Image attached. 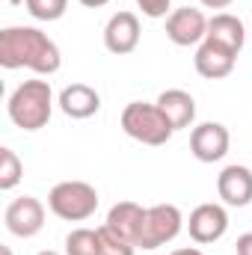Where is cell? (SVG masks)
Instances as JSON below:
<instances>
[{"label":"cell","instance_id":"6da1fadb","mask_svg":"<svg viewBox=\"0 0 252 255\" xmlns=\"http://www.w3.org/2000/svg\"><path fill=\"white\" fill-rule=\"evenodd\" d=\"M0 65L3 68H30L42 77H51L60 71L63 54L57 42L42 33L39 27H3L0 30Z\"/></svg>","mask_w":252,"mask_h":255},{"label":"cell","instance_id":"7a4b0ae2","mask_svg":"<svg viewBox=\"0 0 252 255\" xmlns=\"http://www.w3.org/2000/svg\"><path fill=\"white\" fill-rule=\"evenodd\" d=\"M6 113H9L12 125L21 130H42L51 122V113H54L51 83L36 77V80H24L21 86H15V92L6 101Z\"/></svg>","mask_w":252,"mask_h":255},{"label":"cell","instance_id":"3957f363","mask_svg":"<svg viewBox=\"0 0 252 255\" xmlns=\"http://www.w3.org/2000/svg\"><path fill=\"white\" fill-rule=\"evenodd\" d=\"M122 130L142 145H163L175 133V128L160 113V107L145 101H130L122 110Z\"/></svg>","mask_w":252,"mask_h":255},{"label":"cell","instance_id":"277c9868","mask_svg":"<svg viewBox=\"0 0 252 255\" xmlns=\"http://www.w3.org/2000/svg\"><path fill=\"white\" fill-rule=\"evenodd\" d=\"M48 208L65 223H83L98 211V190L86 181H60L48 193Z\"/></svg>","mask_w":252,"mask_h":255},{"label":"cell","instance_id":"5b68a950","mask_svg":"<svg viewBox=\"0 0 252 255\" xmlns=\"http://www.w3.org/2000/svg\"><path fill=\"white\" fill-rule=\"evenodd\" d=\"M184 229V214L178 205H151L145 208L139 235H136V250H157L172 244Z\"/></svg>","mask_w":252,"mask_h":255},{"label":"cell","instance_id":"8992f818","mask_svg":"<svg viewBox=\"0 0 252 255\" xmlns=\"http://www.w3.org/2000/svg\"><path fill=\"white\" fill-rule=\"evenodd\" d=\"M3 223L9 229V235L15 238H36L45 229V205L36 196H18L6 205Z\"/></svg>","mask_w":252,"mask_h":255},{"label":"cell","instance_id":"52a82bcc","mask_svg":"<svg viewBox=\"0 0 252 255\" xmlns=\"http://www.w3.org/2000/svg\"><path fill=\"white\" fill-rule=\"evenodd\" d=\"M232 133L223 122H202L190 130V151L199 163H217L229 154Z\"/></svg>","mask_w":252,"mask_h":255},{"label":"cell","instance_id":"ba28073f","mask_svg":"<svg viewBox=\"0 0 252 255\" xmlns=\"http://www.w3.org/2000/svg\"><path fill=\"white\" fill-rule=\"evenodd\" d=\"M208 36V18L202 9H193V6H181V9H172V15L166 18V39L178 48H199Z\"/></svg>","mask_w":252,"mask_h":255},{"label":"cell","instance_id":"9c48e42d","mask_svg":"<svg viewBox=\"0 0 252 255\" xmlns=\"http://www.w3.org/2000/svg\"><path fill=\"white\" fill-rule=\"evenodd\" d=\"M187 232L199 247L217 244L229 232V214H226V208L217 205V202H205V205L193 208V214H190V220H187Z\"/></svg>","mask_w":252,"mask_h":255},{"label":"cell","instance_id":"30bf717a","mask_svg":"<svg viewBox=\"0 0 252 255\" xmlns=\"http://www.w3.org/2000/svg\"><path fill=\"white\" fill-rule=\"evenodd\" d=\"M139 18L133 15V12H116V15H110V21H107V27H104V48L110 51V54H116V57H127V54H133L136 51V45H139Z\"/></svg>","mask_w":252,"mask_h":255},{"label":"cell","instance_id":"8fae6325","mask_svg":"<svg viewBox=\"0 0 252 255\" xmlns=\"http://www.w3.org/2000/svg\"><path fill=\"white\" fill-rule=\"evenodd\" d=\"M235 63H238V54L229 51V48H223V45H217V42H211V39H205L196 48V57H193L196 71L205 80H223V77H229L235 71Z\"/></svg>","mask_w":252,"mask_h":255},{"label":"cell","instance_id":"7c38bea8","mask_svg":"<svg viewBox=\"0 0 252 255\" xmlns=\"http://www.w3.org/2000/svg\"><path fill=\"white\" fill-rule=\"evenodd\" d=\"M217 193L229 208H244L252 202V169L232 163L217 175Z\"/></svg>","mask_w":252,"mask_h":255},{"label":"cell","instance_id":"4fadbf2b","mask_svg":"<svg viewBox=\"0 0 252 255\" xmlns=\"http://www.w3.org/2000/svg\"><path fill=\"white\" fill-rule=\"evenodd\" d=\"M57 104H60V110L68 119H89V116H95L101 110V95L89 83H68L60 92Z\"/></svg>","mask_w":252,"mask_h":255},{"label":"cell","instance_id":"5bb4252c","mask_svg":"<svg viewBox=\"0 0 252 255\" xmlns=\"http://www.w3.org/2000/svg\"><path fill=\"white\" fill-rule=\"evenodd\" d=\"M160 107V113L169 119V125L175 130H184V128H193V119H196V98L184 92V89H163L154 101Z\"/></svg>","mask_w":252,"mask_h":255},{"label":"cell","instance_id":"9a60e30c","mask_svg":"<svg viewBox=\"0 0 252 255\" xmlns=\"http://www.w3.org/2000/svg\"><path fill=\"white\" fill-rule=\"evenodd\" d=\"M205 39H211V42H217V45L241 54L244 51V42H247V27H244V21L238 15L217 12L214 18H208V36Z\"/></svg>","mask_w":252,"mask_h":255},{"label":"cell","instance_id":"2e32d148","mask_svg":"<svg viewBox=\"0 0 252 255\" xmlns=\"http://www.w3.org/2000/svg\"><path fill=\"white\" fill-rule=\"evenodd\" d=\"M142 217H145V208H142V205H136V202H119V205L110 208L104 226H110L113 232H119L122 238H127V241L136 247V235H139Z\"/></svg>","mask_w":252,"mask_h":255},{"label":"cell","instance_id":"e0dca14e","mask_svg":"<svg viewBox=\"0 0 252 255\" xmlns=\"http://www.w3.org/2000/svg\"><path fill=\"white\" fill-rule=\"evenodd\" d=\"M65 255H101L98 229H71L65 235Z\"/></svg>","mask_w":252,"mask_h":255},{"label":"cell","instance_id":"ac0fdd59","mask_svg":"<svg viewBox=\"0 0 252 255\" xmlns=\"http://www.w3.org/2000/svg\"><path fill=\"white\" fill-rule=\"evenodd\" d=\"M24 178V163L12 148H0V190H15Z\"/></svg>","mask_w":252,"mask_h":255},{"label":"cell","instance_id":"d6986e66","mask_svg":"<svg viewBox=\"0 0 252 255\" xmlns=\"http://www.w3.org/2000/svg\"><path fill=\"white\" fill-rule=\"evenodd\" d=\"M24 6L36 21H60L68 9V0H24Z\"/></svg>","mask_w":252,"mask_h":255},{"label":"cell","instance_id":"ffe728a7","mask_svg":"<svg viewBox=\"0 0 252 255\" xmlns=\"http://www.w3.org/2000/svg\"><path fill=\"white\" fill-rule=\"evenodd\" d=\"M98 238H101V255H136V247L119 232H113L110 226H101Z\"/></svg>","mask_w":252,"mask_h":255},{"label":"cell","instance_id":"44dd1931","mask_svg":"<svg viewBox=\"0 0 252 255\" xmlns=\"http://www.w3.org/2000/svg\"><path fill=\"white\" fill-rule=\"evenodd\" d=\"M133 3L145 18H169L172 15V0H133Z\"/></svg>","mask_w":252,"mask_h":255},{"label":"cell","instance_id":"7402d4cb","mask_svg":"<svg viewBox=\"0 0 252 255\" xmlns=\"http://www.w3.org/2000/svg\"><path fill=\"white\" fill-rule=\"evenodd\" d=\"M235 250H238V255H252V232H247V235L238 238Z\"/></svg>","mask_w":252,"mask_h":255},{"label":"cell","instance_id":"603a6c76","mask_svg":"<svg viewBox=\"0 0 252 255\" xmlns=\"http://www.w3.org/2000/svg\"><path fill=\"white\" fill-rule=\"evenodd\" d=\"M199 3H202L205 9H229L235 0H199Z\"/></svg>","mask_w":252,"mask_h":255},{"label":"cell","instance_id":"cb8c5ba5","mask_svg":"<svg viewBox=\"0 0 252 255\" xmlns=\"http://www.w3.org/2000/svg\"><path fill=\"white\" fill-rule=\"evenodd\" d=\"M80 6H86V9H101V6H107L110 0H77Z\"/></svg>","mask_w":252,"mask_h":255},{"label":"cell","instance_id":"d4e9b609","mask_svg":"<svg viewBox=\"0 0 252 255\" xmlns=\"http://www.w3.org/2000/svg\"><path fill=\"white\" fill-rule=\"evenodd\" d=\"M169 255H205L202 250H196V247H181V250H172Z\"/></svg>","mask_w":252,"mask_h":255},{"label":"cell","instance_id":"484cf974","mask_svg":"<svg viewBox=\"0 0 252 255\" xmlns=\"http://www.w3.org/2000/svg\"><path fill=\"white\" fill-rule=\"evenodd\" d=\"M0 255H12V250L9 247H0Z\"/></svg>","mask_w":252,"mask_h":255},{"label":"cell","instance_id":"4316f807","mask_svg":"<svg viewBox=\"0 0 252 255\" xmlns=\"http://www.w3.org/2000/svg\"><path fill=\"white\" fill-rule=\"evenodd\" d=\"M39 255H60V253H54V250H42Z\"/></svg>","mask_w":252,"mask_h":255},{"label":"cell","instance_id":"83f0119b","mask_svg":"<svg viewBox=\"0 0 252 255\" xmlns=\"http://www.w3.org/2000/svg\"><path fill=\"white\" fill-rule=\"evenodd\" d=\"M12 3H15V6H18V3H24V0H12Z\"/></svg>","mask_w":252,"mask_h":255}]
</instances>
